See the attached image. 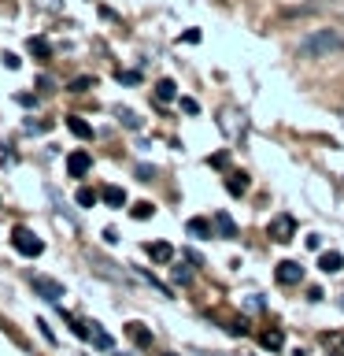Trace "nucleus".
<instances>
[{
    "mask_svg": "<svg viewBox=\"0 0 344 356\" xmlns=\"http://www.w3.org/2000/svg\"><path fill=\"white\" fill-rule=\"evenodd\" d=\"M126 334H130V341H137V345H148V341H152V334L144 330L141 323H130V327H126Z\"/></svg>",
    "mask_w": 344,
    "mask_h": 356,
    "instance_id": "obj_13",
    "label": "nucleus"
},
{
    "mask_svg": "<svg viewBox=\"0 0 344 356\" xmlns=\"http://www.w3.org/2000/svg\"><path fill=\"white\" fill-rule=\"evenodd\" d=\"M318 267H322L326 275H337L341 267H344V256H341V252H322V256H318Z\"/></svg>",
    "mask_w": 344,
    "mask_h": 356,
    "instance_id": "obj_7",
    "label": "nucleus"
},
{
    "mask_svg": "<svg viewBox=\"0 0 344 356\" xmlns=\"http://www.w3.org/2000/svg\"><path fill=\"white\" fill-rule=\"evenodd\" d=\"M215 227H218L222 234H237V222H233L226 211H218V216H215Z\"/></svg>",
    "mask_w": 344,
    "mask_h": 356,
    "instance_id": "obj_15",
    "label": "nucleus"
},
{
    "mask_svg": "<svg viewBox=\"0 0 344 356\" xmlns=\"http://www.w3.org/2000/svg\"><path fill=\"white\" fill-rule=\"evenodd\" d=\"M244 189H248V178H244V175H233V178H230V193H233V197H241Z\"/></svg>",
    "mask_w": 344,
    "mask_h": 356,
    "instance_id": "obj_16",
    "label": "nucleus"
},
{
    "mask_svg": "<svg viewBox=\"0 0 344 356\" xmlns=\"http://www.w3.org/2000/svg\"><path fill=\"white\" fill-rule=\"evenodd\" d=\"M89 167H93V160H89V152H74L71 160H67V171H71L74 178H82Z\"/></svg>",
    "mask_w": 344,
    "mask_h": 356,
    "instance_id": "obj_6",
    "label": "nucleus"
},
{
    "mask_svg": "<svg viewBox=\"0 0 344 356\" xmlns=\"http://www.w3.org/2000/svg\"><path fill=\"white\" fill-rule=\"evenodd\" d=\"M341 119H344V108H341Z\"/></svg>",
    "mask_w": 344,
    "mask_h": 356,
    "instance_id": "obj_31",
    "label": "nucleus"
},
{
    "mask_svg": "<svg viewBox=\"0 0 344 356\" xmlns=\"http://www.w3.org/2000/svg\"><path fill=\"white\" fill-rule=\"evenodd\" d=\"M85 86H93V78H74V82H71V93H78V89H85Z\"/></svg>",
    "mask_w": 344,
    "mask_h": 356,
    "instance_id": "obj_26",
    "label": "nucleus"
},
{
    "mask_svg": "<svg viewBox=\"0 0 344 356\" xmlns=\"http://www.w3.org/2000/svg\"><path fill=\"white\" fill-rule=\"evenodd\" d=\"M67 130H71L74 138H93V127H89L85 119H78V115H71V119H67Z\"/></svg>",
    "mask_w": 344,
    "mask_h": 356,
    "instance_id": "obj_9",
    "label": "nucleus"
},
{
    "mask_svg": "<svg viewBox=\"0 0 344 356\" xmlns=\"http://www.w3.org/2000/svg\"><path fill=\"white\" fill-rule=\"evenodd\" d=\"M182 111H185V115H196V111H200V104H196L193 97H185V100H182Z\"/></svg>",
    "mask_w": 344,
    "mask_h": 356,
    "instance_id": "obj_25",
    "label": "nucleus"
},
{
    "mask_svg": "<svg viewBox=\"0 0 344 356\" xmlns=\"http://www.w3.org/2000/svg\"><path fill=\"white\" fill-rule=\"evenodd\" d=\"M274 278L282 286H300V282H304V267H300L296 260H282V264H277V271H274Z\"/></svg>",
    "mask_w": 344,
    "mask_h": 356,
    "instance_id": "obj_4",
    "label": "nucleus"
},
{
    "mask_svg": "<svg viewBox=\"0 0 344 356\" xmlns=\"http://www.w3.org/2000/svg\"><path fill=\"white\" fill-rule=\"evenodd\" d=\"M174 97H178V86L171 82V78H163V82L155 86V100H166V104H171Z\"/></svg>",
    "mask_w": 344,
    "mask_h": 356,
    "instance_id": "obj_12",
    "label": "nucleus"
},
{
    "mask_svg": "<svg viewBox=\"0 0 344 356\" xmlns=\"http://www.w3.org/2000/svg\"><path fill=\"white\" fill-rule=\"evenodd\" d=\"M71 330H74V338H93V323H71Z\"/></svg>",
    "mask_w": 344,
    "mask_h": 356,
    "instance_id": "obj_17",
    "label": "nucleus"
},
{
    "mask_svg": "<svg viewBox=\"0 0 344 356\" xmlns=\"http://www.w3.org/2000/svg\"><path fill=\"white\" fill-rule=\"evenodd\" d=\"M30 49L37 52V56H44V52H49V49H44V41H41V38H33V41H30Z\"/></svg>",
    "mask_w": 344,
    "mask_h": 356,
    "instance_id": "obj_28",
    "label": "nucleus"
},
{
    "mask_svg": "<svg viewBox=\"0 0 344 356\" xmlns=\"http://www.w3.org/2000/svg\"><path fill=\"white\" fill-rule=\"evenodd\" d=\"M263 345H266V349H277V345H282V334H277V330L263 334Z\"/></svg>",
    "mask_w": 344,
    "mask_h": 356,
    "instance_id": "obj_21",
    "label": "nucleus"
},
{
    "mask_svg": "<svg viewBox=\"0 0 344 356\" xmlns=\"http://www.w3.org/2000/svg\"><path fill=\"white\" fill-rule=\"evenodd\" d=\"M337 52H344V33L333 30V26L311 30L307 38L300 41V56H304V60H326V56H337Z\"/></svg>",
    "mask_w": 344,
    "mask_h": 356,
    "instance_id": "obj_1",
    "label": "nucleus"
},
{
    "mask_svg": "<svg viewBox=\"0 0 344 356\" xmlns=\"http://www.w3.org/2000/svg\"><path fill=\"white\" fill-rule=\"evenodd\" d=\"M307 249H311V252L322 249V238H318V234H311V238H307Z\"/></svg>",
    "mask_w": 344,
    "mask_h": 356,
    "instance_id": "obj_29",
    "label": "nucleus"
},
{
    "mask_svg": "<svg viewBox=\"0 0 344 356\" xmlns=\"http://www.w3.org/2000/svg\"><path fill=\"white\" fill-rule=\"evenodd\" d=\"M104 200H108L111 208H122V204H126V189H122V186H108L104 189Z\"/></svg>",
    "mask_w": 344,
    "mask_h": 356,
    "instance_id": "obj_11",
    "label": "nucleus"
},
{
    "mask_svg": "<svg viewBox=\"0 0 344 356\" xmlns=\"http://www.w3.org/2000/svg\"><path fill=\"white\" fill-rule=\"evenodd\" d=\"M78 204H82V208H93V204H96V193H93V189H78Z\"/></svg>",
    "mask_w": 344,
    "mask_h": 356,
    "instance_id": "obj_19",
    "label": "nucleus"
},
{
    "mask_svg": "<svg viewBox=\"0 0 344 356\" xmlns=\"http://www.w3.org/2000/svg\"><path fill=\"white\" fill-rule=\"evenodd\" d=\"M130 216H133V219H152V204H137V208H130Z\"/></svg>",
    "mask_w": 344,
    "mask_h": 356,
    "instance_id": "obj_20",
    "label": "nucleus"
},
{
    "mask_svg": "<svg viewBox=\"0 0 344 356\" xmlns=\"http://www.w3.org/2000/svg\"><path fill=\"white\" fill-rule=\"evenodd\" d=\"M93 341H96V349H111V334H100V330H93Z\"/></svg>",
    "mask_w": 344,
    "mask_h": 356,
    "instance_id": "obj_23",
    "label": "nucleus"
},
{
    "mask_svg": "<svg viewBox=\"0 0 344 356\" xmlns=\"http://www.w3.org/2000/svg\"><path fill=\"white\" fill-rule=\"evenodd\" d=\"M148 256H152L155 264H166V260L174 256V249H171L166 241H152V245H148Z\"/></svg>",
    "mask_w": 344,
    "mask_h": 356,
    "instance_id": "obj_8",
    "label": "nucleus"
},
{
    "mask_svg": "<svg viewBox=\"0 0 344 356\" xmlns=\"http://www.w3.org/2000/svg\"><path fill=\"white\" fill-rule=\"evenodd\" d=\"M189 234H196V238H211V222L207 219H189Z\"/></svg>",
    "mask_w": 344,
    "mask_h": 356,
    "instance_id": "obj_14",
    "label": "nucleus"
},
{
    "mask_svg": "<svg viewBox=\"0 0 344 356\" xmlns=\"http://www.w3.org/2000/svg\"><path fill=\"white\" fill-rule=\"evenodd\" d=\"M341 312H344V297H341Z\"/></svg>",
    "mask_w": 344,
    "mask_h": 356,
    "instance_id": "obj_30",
    "label": "nucleus"
},
{
    "mask_svg": "<svg viewBox=\"0 0 344 356\" xmlns=\"http://www.w3.org/2000/svg\"><path fill=\"white\" fill-rule=\"evenodd\" d=\"M266 234H270V241H293L296 219H293V216H274L270 227H266Z\"/></svg>",
    "mask_w": 344,
    "mask_h": 356,
    "instance_id": "obj_3",
    "label": "nucleus"
},
{
    "mask_svg": "<svg viewBox=\"0 0 344 356\" xmlns=\"http://www.w3.org/2000/svg\"><path fill=\"white\" fill-rule=\"evenodd\" d=\"M11 245H15V252H22V256H41L44 252V241L37 238L33 230H26V227H15V234H11Z\"/></svg>",
    "mask_w": 344,
    "mask_h": 356,
    "instance_id": "obj_2",
    "label": "nucleus"
},
{
    "mask_svg": "<svg viewBox=\"0 0 344 356\" xmlns=\"http://www.w3.org/2000/svg\"><path fill=\"white\" fill-rule=\"evenodd\" d=\"M119 82H126V86L141 82V71H122V74H119Z\"/></svg>",
    "mask_w": 344,
    "mask_h": 356,
    "instance_id": "obj_24",
    "label": "nucleus"
},
{
    "mask_svg": "<svg viewBox=\"0 0 344 356\" xmlns=\"http://www.w3.org/2000/svg\"><path fill=\"white\" fill-rule=\"evenodd\" d=\"M115 115L122 119V127H137V122H141V119H137V115H133V111H130V108H115Z\"/></svg>",
    "mask_w": 344,
    "mask_h": 356,
    "instance_id": "obj_18",
    "label": "nucleus"
},
{
    "mask_svg": "<svg viewBox=\"0 0 344 356\" xmlns=\"http://www.w3.org/2000/svg\"><path fill=\"white\" fill-rule=\"evenodd\" d=\"M226 127H233V138H241V134H244V115H237V111H230V115H226V111H222V130H226Z\"/></svg>",
    "mask_w": 344,
    "mask_h": 356,
    "instance_id": "obj_10",
    "label": "nucleus"
},
{
    "mask_svg": "<svg viewBox=\"0 0 344 356\" xmlns=\"http://www.w3.org/2000/svg\"><path fill=\"white\" fill-rule=\"evenodd\" d=\"M244 312H263V297H259V293L248 297V300H244Z\"/></svg>",
    "mask_w": 344,
    "mask_h": 356,
    "instance_id": "obj_22",
    "label": "nucleus"
},
{
    "mask_svg": "<svg viewBox=\"0 0 344 356\" xmlns=\"http://www.w3.org/2000/svg\"><path fill=\"white\" fill-rule=\"evenodd\" d=\"M137 175L144 178V182H152V175H155V171H152V167H148V163H141V167H137Z\"/></svg>",
    "mask_w": 344,
    "mask_h": 356,
    "instance_id": "obj_27",
    "label": "nucleus"
},
{
    "mask_svg": "<svg viewBox=\"0 0 344 356\" xmlns=\"http://www.w3.org/2000/svg\"><path fill=\"white\" fill-rule=\"evenodd\" d=\"M33 289H37L44 300H60L63 297V286L52 282V278H33Z\"/></svg>",
    "mask_w": 344,
    "mask_h": 356,
    "instance_id": "obj_5",
    "label": "nucleus"
}]
</instances>
